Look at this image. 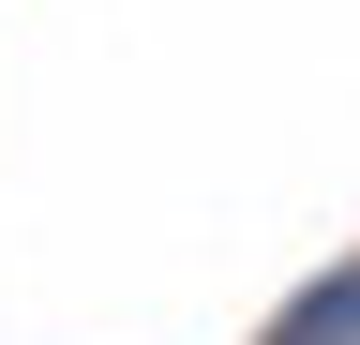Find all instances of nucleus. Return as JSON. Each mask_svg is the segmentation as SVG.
Segmentation results:
<instances>
[{"label":"nucleus","mask_w":360,"mask_h":345,"mask_svg":"<svg viewBox=\"0 0 360 345\" xmlns=\"http://www.w3.org/2000/svg\"><path fill=\"white\" fill-rule=\"evenodd\" d=\"M270 345H360V255H345V271H315L285 315H270Z\"/></svg>","instance_id":"obj_1"}]
</instances>
